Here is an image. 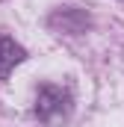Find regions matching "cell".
<instances>
[{"label": "cell", "instance_id": "cell-1", "mask_svg": "<svg viewBox=\"0 0 124 127\" xmlns=\"http://www.w3.org/2000/svg\"><path fill=\"white\" fill-rule=\"evenodd\" d=\"M35 115L44 124H59V121H65L71 115V95H68V89L53 86V83L41 86L38 95H35Z\"/></svg>", "mask_w": 124, "mask_h": 127}, {"label": "cell", "instance_id": "cell-2", "mask_svg": "<svg viewBox=\"0 0 124 127\" xmlns=\"http://www.w3.org/2000/svg\"><path fill=\"white\" fill-rule=\"evenodd\" d=\"M27 59V50L9 35V32H0V80L12 74L15 65H21Z\"/></svg>", "mask_w": 124, "mask_h": 127}]
</instances>
